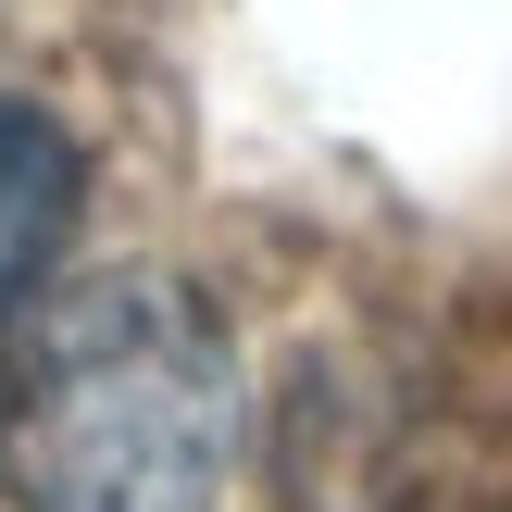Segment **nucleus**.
<instances>
[{"mask_svg":"<svg viewBox=\"0 0 512 512\" xmlns=\"http://www.w3.org/2000/svg\"><path fill=\"white\" fill-rule=\"evenodd\" d=\"M238 425L250 400L225 313L175 275H100L25 338L0 475L25 512H213Z\"/></svg>","mask_w":512,"mask_h":512,"instance_id":"obj_1","label":"nucleus"},{"mask_svg":"<svg viewBox=\"0 0 512 512\" xmlns=\"http://www.w3.org/2000/svg\"><path fill=\"white\" fill-rule=\"evenodd\" d=\"M75 213H88V150H75L38 100H0V325L63 275Z\"/></svg>","mask_w":512,"mask_h":512,"instance_id":"obj_2","label":"nucleus"}]
</instances>
